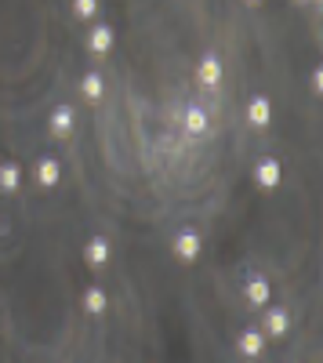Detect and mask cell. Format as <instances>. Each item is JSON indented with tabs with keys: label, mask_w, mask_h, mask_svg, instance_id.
Returning <instances> with one entry per match:
<instances>
[{
	"label": "cell",
	"mask_w": 323,
	"mask_h": 363,
	"mask_svg": "<svg viewBox=\"0 0 323 363\" xmlns=\"http://www.w3.org/2000/svg\"><path fill=\"white\" fill-rule=\"evenodd\" d=\"M200 248H203V243H200V236L192 229H186V232H178V236H175V258H178V262H197Z\"/></svg>",
	"instance_id": "6da1fadb"
},
{
	"label": "cell",
	"mask_w": 323,
	"mask_h": 363,
	"mask_svg": "<svg viewBox=\"0 0 323 363\" xmlns=\"http://www.w3.org/2000/svg\"><path fill=\"white\" fill-rule=\"evenodd\" d=\"M291 331V316L287 309H265V320H262V334H269V338H283V334Z\"/></svg>",
	"instance_id": "7a4b0ae2"
},
{
	"label": "cell",
	"mask_w": 323,
	"mask_h": 363,
	"mask_svg": "<svg viewBox=\"0 0 323 363\" xmlns=\"http://www.w3.org/2000/svg\"><path fill=\"white\" fill-rule=\"evenodd\" d=\"M33 178H36V186L41 189H55L58 186V178H62V167L55 157H44V160H36L33 167Z\"/></svg>",
	"instance_id": "3957f363"
},
{
	"label": "cell",
	"mask_w": 323,
	"mask_h": 363,
	"mask_svg": "<svg viewBox=\"0 0 323 363\" xmlns=\"http://www.w3.org/2000/svg\"><path fill=\"white\" fill-rule=\"evenodd\" d=\"M236 349H240V356H247V360H258V356H262V349H265V334L258 331V327H247V331L240 334Z\"/></svg>",
	"instance_id": "277c9868"
},
{
	"label": "cell",
	"mask_w": 323,
	"mask_h": 363,
	"mask_svg": "<svg viewBox=\"0 0 323 363\" xmlns=\"http://www.w3.org/2000/svg\"><path fill=\"white\" fill-rule=\"evenodd\" d=\"M243 302H247L251 309L269 305V280H265V276H251L247 287H243Z\"/></svg>",
	"instance_id": "5b68a950"
},
{
	"label": "cell",
	"mask_w": 323,
	"mask_h": 363,
	"mask_svg": "<svg viewBox=\"0 0 323 363\" xmlns=\"http://www.w3.org/2000/svg\"><path fill=\"white\" fill-rule=\"evenodd\" d=\"M280 178H283L280 160H258V167H254V182H258L262 189H276V186H280Z\"/></svg>",
	"instance_id": "8992f818"
},
{
	"label": "cell",
	"mask_w": 323,
	"mask_h": 363,
	"mask_svg": "<svg viewBox=\"0 0 323 363\" xmlns=\"http://www.w3.org/2000/svg\"><path fill=\"white\" fill-rule=\"evenodd\" d=\"M247 120L251 127H269V120H273V106H269V98H251V106H247Z\"/></svg>",
	"instance_id": "52a82bcc"
},
{
	"label": "cell",
	"mask_w": 323,
	"mask_h": 363,
	"mask_svg": "<svg viewBox=\"0 0 323 363\" xmlns=\"http://www.w3.org/2000/svg\"><path fill=\"white\" fill-rule=\"evenodd\" d=\"M84 262L91 265V269H98V265H106L109 262V243L102 240V236H95V240H87V248H84Z\"/></svg>",
	"instance_id": "ba28073f"
},
{
	"label": "cell",
	"mask_w": 323,
	"mask_h": 363,
	"mask_svg": "<svg viewBox=\"0 0 323 363\" xmlns=\"http://www.w3.org/2000/svg\"><path fill=\"white\" fill-rule=\"evenodd\" d=\"M113 25H95V30H91V36H87V47H91L95 51V55H106V51L113 47Z\"/></svg>",
	"instance_id": "9c48e42d"
},
{
	"label": "cell",
	"mask_w": 323,
	"mask_h": 363,
	"mask_svg": "<svg viewBox=\"0 0 323 363\" xmlns=\"http://www.w3.org/2000/svg\"><path fill=\"white\" fill-rule=\"evenodd\" d=\"M197 80L203 84V87H214L218 80H222V62H218L214 55H208L200 62V69H197Z\"/></svg>",
	"instance_id": "30bf717a"
},
{
	"label": "cell",
	"mask_w": 323,
	"mask_h": 363,
	"mask_svg": "<svg viewBox=\"0 0 323 363\" xmlns=\"http://www.w3.org/2000/svg\"><path fill=\"white\" fill-rule=\"evenodd\" d=\"M73 131V109L69 106H58L55 113H51V135L55 138H66Z\"/></svg>",
	"instance_id": "8fae6325"
},
{
	"label": "cell",
	"mask_w": 323,
	"mask_h": 363,
	"mask_svg": "<svg viewBox=\"0 0 323 363\" xmlns=\"http://www.w3.org/2000/svg\"><path fill=\"white\" fill-rule=\"evenodd\" d=\"M182 120H186V131L189 135H203V131H208V113H203L200 106H189Z\"/></svg>",
	"instance_id": "7c38bea8"
},
{
	"label": "cell",
	"mask_w": 323,
	"mask_h": 363,
	"mask_svg": "<svg viewBox=\"0 0 323 363\" xmlns=\"http://www.w3.org/2000/svg\"><path fill=\"white\" fill-rule=\"evenodd\" d=\"M80 91H84L87 102H102V91H106V84H102L98 73H87L84 80H80Z\"/></svg>",
	"instance_id": "4fadbf2b"
},
{
	"label": "cell",
	"mask_w": 323,
	"mask_h": 363,
	"mask_svg": "<svg viewBox=\"0 0 323 363\" xmlns=\"http://www.w3.org/2000/svg\"><path fill=\"white\" fill-rule=\"evenodd\" d=\"M19 182H22V171H19V164H4V167H0V189L15 192V189H19Z\"/></svg>",
	"instance_id": "5bb4252c"
},
{
	"label": "cell",
	"mask_w": 323,
	"mask_h": 363,
	"mask_svg": "<svg viewBox=\"0 0 323 363\" xmlns=\"http://www.w3.org/2000/svg\"><path fill=\"white\" fill-rule=\"evenodd\" d=\"M84 309H87V313H106V291L91 287L84 294Z\"/></svg>",
	"instance_id": "9a60e30c"
},
{
	"label": "cell",
	"mask_w": 323,
	"mask_h": 363,
	"mask_svg": "<svg viewBox=\"0 0 323 363\" xmlns=\"http://www.w3.org/2000/svg\"><path fill=\"white\" fill-rule=\"evenodd\" d=\"M95 11H98V0H73L76 19H95Z\"/></svg>",
	"instance_id": "2e32d148"
},
{
	"label": "cell",
	"mask_w": 323,
	"mask_h": 363,
	"mask_svg": "<svg viewBox=\"0 0 323 363\" xmlns=\"http://www.w3.org/2000/svg\"><path fill=\"white\" fill-rule=\"evenodd\" d=\"M313 87H316V91H323V73H320V69L313 73Z\"/></svg>",
	"instance_id": "e0dca14e"
},
{
	"label": "cell",
	"mask_w": 323,
	"mask_h": 363,
	"mask_svg": "<svg viewBox=\"0 0 323 363\" xmlns=\"http://www.w3.org/2000/svg\"><path fill=\"white\" fill-rule=\"evenodd\" d=\"M247 4H251V8H254V4H262V0H247Z\"/></svg>",
	"instance_id": "ac0fdd59"
}]
</instances>
